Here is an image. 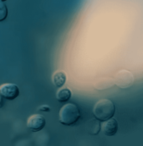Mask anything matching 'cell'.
I'll return each instance as SVG.
<instances>
[{
	"instance_id": "6",
	"label": "cell",
	"mask_w": 143,
	"mask_h": 146,
	"mask_svg": "<svg viewBox=\"0 0 143 146\" xmlns=\"http://www.w3.org/2000/svg\"><path fill=\"white\" fill-rule=\"evenodd\" d=\"M100 129L106 136H114L118 131V122L113 117L109 118L103 122L100 125Z\"/></svg>"
},
{
	"instance_id": "12",
	"label": "cell",
	"mask_w": 143,
	"mask_h": 146,
	"mask_svg": "<svg viewBox=\"0 0 143 146\" xmlns=\"http://www.w3.org/2000/svg\"><path fill=\"white\" fill-rule=\"evenodd\" d=\"M3 105V97L0 93V108H2Z\"/></svg>"
},
{
	"instance_id": "2",
	"label": "cell",
	"mask_w": 143,
	"mask_h": 146,
	"mask_svg": "<svg viewBox=\"0 0 143 146\" xmlns=\"http://www.w3.org/2000/svg\"><path fill=\"white\" fill-rule=\"evenodd\" d=\"M115 113L114 102L109 99H101L96 103L93 108V113L96 119L104 122L113 117Z\"/></svg>"
},
{
	"instance_id": "13",
	"label": "cell",
	"mask_w": 143,
	"mask_h": 146,
	"mask_svg": "<svg viewBox=\"0 0 143 146\" xmlns=\"http://www.w3.org/2000/svg\"><path fill=\"white\" fill-rule=\"evenodd\" d=\"M1 1H3V2H4V1H7V0H1Z\"/></svg>"
},
{
	"instance_id": "3",
	"label": "cell",
	"mask_w": 143,
	"mask_h": 146,
	"mask_svg": "<svg viewBox=\"0 0 143 146\" xmlns=\"http://www.w3.org/2000/svg\"><path fill=\"white\" fill-rule=\"evenodd\" d=\"M114 83L121 89H127L132 87L135 82L133 74L127 70H121L115 75Z\"/></svg>"
},
{
	"instance_id": "4",
	"label": "cell",
	"mask_w": 143,
	"mask_h": 146,
	"mask_svg": "<svg viewBox=\"0 0 143 146\" xmlns=\"http://www.w3.org/2000/svg\"><path fill=\"white\" fill-rule=\"evenodd\" d=\"M0 93L8 100H14L19 95L18 87L14 83H5L0 86Z\"/></svg>"
},
{
	"instance_id": "7",
	"label": "cell",
	"mask_w": 143,
	"mask_h": 146,
	"mask_svg": "<svg viewBox=\"0 0 143 146\" xmlns=\"http://www.w3.org/2000/svg\"><path fill=\"white\" fill-rule=\"evenodd\" d=\"M66 80H67V76L64 71H57L54 73L52 76V82L54 85L59 88H62L65 84Z\"/></svg>"
},
{
	"instance_id": "11",
	"label": "cell",
	"mask_w": 143,
	"mask_h": 146,
	"mask_svg": "<svg viewBox=\"0 0 143 146\" xmlns=\"http://www.w3.org/2000/svg\"><path fill=\"white\" fill-rule=\"evenodd\" d=\"M8 14L9 11H8L7 5L4 3V2L0 0V22H3L7 19Z\"/></svg>"
},
{
	"instance_id": "9",
	"label": "cell",
	"mask_w": 143,
	"mask_h": 146,
	"mask_svg": "<svg viewBox=\"0 0 143 146\" xmlns=\"http://www.w3.org/2000/svg\"><path fill=\"white\" fill-rule=\"evenodd\" d=\"M86 129L91 135H96L100 130V123L98 119H91L86 123Z\"/></svg>"
},
{
	"instance_id": "5",
	"label": "cell",
	"mask_w": 143,
	"mask_h": 146,
	"mask_svg": "<svg viewBox=\"0 0 143 146\" xmlns=\"http://www.w3.org/2000/svg\"><path fill=\"white\" fill-rule=\"evenodd\" d=\"M46 124L45 117L40 114H34L28 118L27 127L31 131H41Z\"/></svg>"
},
{
	"instance_id": "8",
	"label": "cell",
	"mask_w": 143,
	"mask_h": 146,
	"mask_svg": "<svg viewBox=\"0 0 143 146\" xmlns=\"http://www.w3.org/2000/svg\"><path fill=\"white\" fill-rule=\"evenodd\" d=\"M114 85V80L112 78L104 77V78H100L96 82L95 88L99 91H103V90H106V89L112 88Z\"/></svg>"
},
{
	"instance_id": "10",
	"label": "cell",
	"mask_w": 143,
	"mask_h": 146,
	"mask_svg": "<svg viewBox=\"0 0 143 146\" xmlns=\"http://www.w3.org/2000/svg\"><path fill=\"white\" fill-rule=\"evenodd\" d=\"M71 97L72 92L69 88H60L56 93V99L59 102H67Z\"/></svg>"
},
{
	"instance_id": "1",
	"label": "cell",
	"mask_w": 143,
	"mask_h": 146,
	"mask_svg": "<svg viewBox=\"0 0 143 146\" xmlns=\"http://www.w3.org/2000/svg\"><path fill=\"white\" fill-rule=\"evenodd\" d=\"M80 118V111L79 108L74 103H67L64 105L59 110V121L60 123L71 126L75 124Z\"/></svg>"
}]
</instances>
